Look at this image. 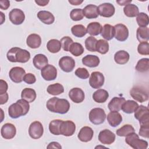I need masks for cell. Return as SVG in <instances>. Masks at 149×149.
Listing matches in <instances>:
<instances>
[{"label":"cell","mask_w":149,"mask_h":149,"mask_svg":"<svg viewBox=\"0 0 149 149\" xmlns=\"http://www.w3.org/2000/svg\"><path fill=\"white\" fill-rule=\"evenodd\" d=\"M46 106L49 111L60 114L66 113L70 109V103L67 100L56 97L49 99Z\"/></svg>","instance_id":"obj_1"},{"label":"cell","mask_w":149,"mask_h":149,"mask_svg":"<svg viewBox=\"0 0 149 149\" xmlns=\"http://www.w3.org/2000/svg\"><path fill=\"white\" fill-rule=\"evenodd\" d=\"M29 109V102L22 98L9 106L8 114L11 118L16 119L26 115L28 113Z\"/></svg>","instance_id":"obj_2"},{"label":"cell","mask_w":149,"mask_h":149,"mask_svg":"<svg viewBox=\"0 0 149 149\" xmlns=\"http://www.w3.org/2000/svg\"><path fill=\"white\" fill-rule=\"evenodd\" d=\"M6 56L8 61L11 62L26 63L30 59V54L26 49L13 47L8 51Z\"/></svg>","instance_id":"obj_3"},{"label":"cell","mask_w":149,"mask_h":149,"mask_svg":"<svg viewBox=\"0 0 149 149\" xmlns=\"http://www.w3.org/2000/svg\"><path fill=\"white\" fill-rule=\"evenodd\" d=\"M126 143L134 149H146L148 147V142L140 139L139 135L134 132L127 135L125 138Z\"/></svg>","instance_id":"obj_4"},{"label":"cell","mask_w":149,"mask_h":149,"mask_svg":"<svg viewBox=\"0 0 149 149\" xmlns=\"http://www.w3.org/2000/svg\"><path fill=\"white\" fill-rule=\"evenodd\" d=\"M130 94L134 100L141 103L147 101L148 99V91L142 86L133 87L130 91Z\"/></svg>","instance_id":"obj_5"},{"label":"cell","mask_w":149,"mask_h":149,"mask_svg":"<svg viewBox=\"0 0 149 149\" xmlns=\"http://www.w3.org/2000/svg\"><path fill=\"white\" fill-rule=\"evenodd\" d=\"M134 118L139 120L141 125H149V109L148 107L141 105L135 110Z\"/></svg>","instance_id":"obj_6"},{"label":"cell","mask_w":149,"mask_h":149,"mask_svg":"<svg viewBox=\"0 0 149 149\" xmlns=\"http://www.w3.org/2000/svg\"><path fill=\"white\" fill-rule=\"evenodd\" d=\"M106 116L105 111L101 108H93L89 113L90 121L94 125H100L104 123Z\"/></svg>","instance_id":"obj_7"},{"label":"cell","mask_w":149,"mask_h":149,"mask_svg":"<svg viewBox=\"0 0 149 149\" xmlns=\"http://www.w3.org/2000/svg\"><path fill=\"white\" fill-rule=\"evenodd\" d=\"M44 133V128L42 123L39 121L32 122L29 128V134L31 138L38 139L42 137Z\"/></svg>","instance_id":"obj_8"},{"label":"cell","mask_w":149,"mask_h":149,"mask_svg":"<svg viewBox=\"0 0 149 149\" xmlns=\"http://www.w3.org/2000/svg\"><path fill=\"white\" fill-rule=\"evenodd\" d=\"M105 78L103 74L100 72H93L91 73L90 79V86L95 89L101 87L104 83Z\"/></svg>","instance_id":"obj_9"},{"label":"cell","mask_w":149,"mask_h":149,"mask_svg":"<svg viewBox=\"0 0 149 149\" xmlns=\"http://www.w3.org/2000/svg\"><path fill=\"white\" fill-rule=\"evenodd\" d=\"M59 66L65 72H71L75 67V61L70 56H63L59 61Z\"/></svg>","instance_id":"obj_10"},{"label":"cell","mask_w":149,"mask_h":149,"mask_svg":"<svg viewBox=\"0 0 149 149\" xmlns=\"http://www.w3.org/2000/svg\"><path fill=\"white\" fill-rule=\"evenodd\" d=\"M10 21L15 25H20L25 19V15L23 10L18 8L13 9L9 13Z\"/></svg>","instance_id":"obj_11"},{"label":"cell","mask_w":149,"mask_h":149,"mask_svg":"<svg viewBox=\"0 0 149 149\" xmlns=\"http://www.w3.org/2000/svg\"><path fill=\"white\" fill-rule=\"evenodd\" d=\"M25 74L26 72L24 69L18 66L12 68L9 72V76L10 80L16 83H21L23 80V77Z\"/></svg>","instance_id":"obj_12"},{"label":"cell","mask_w":149,"mask_h":149,"mask_svg":"<svg viewBox=\"0 0 149 149\" xmlns=\"http://www.w3.org/2000/svg\"><path fill=\"white\" fill-rule=\"evenodd\" d=\"M115 38L119 41H126L129 37V30L123 24L119 23L114 26Z\"/></svg>","instance_id":"obj_13"},{"label":"cell","mask_w":149,"mask_h":149,"mask_svg":"<svg viewBox=\"0 0 149 149\" xmlns=\"http://www.w3.org/2000/svg\"><path fill=\"white\" fill-rule=\"evenodd\" d=\"M76 130V125L72 120H62L60 126V133L65 136H72Z\"/></svg>","instance_id":"obj_14"},{"label":"cell","mask_w":149,"mask_h":149,"mask_svg":"<svg viewBox=\"0 0 149 149\" xmlns=\"http://www.w3.org/2000/svg\"><path fill=\"white\" fill-rule=\"evenodd\" d=\"M42 77L47 81L55 80L57 77V69L52 65H47L41 71Z\"/></svg>","instance_id":"obj_15"},{"label":"cell","mask_w":149,"mask_h":149,"mask_svg":"<svg viewBox=\"0 0 149 149\" xmlns=\"http://www.w3.org/2000/svg\"><path fill=\"white\" fill-rule=\"evenodd\" d=\"M115 134L109 129H104L98 134V140L103 144H111L115 141Z\"/></svg>","instance_id":"obj_16"},{"label":"cell","mask_w":149,"mask_h":149,"mask_svg":"<svg viewBox=\"0 0 149 149\" xmlns=\"http://www.w3.org/2000/svg\"><path fill=\"white\" fill-rule=\"evenodd\" d=\"M16 133V129L14 125L6 123L4 124L1 129V134L2 137L5 139H13Z\"/></svg>","instance_id":"obj_17"},{"label":"cell","mask_w":149,"mask_h":149,"mask_svg":"<svg viewBox=\"0 0 149 149\" xmlns=\"http://www.w3.org/2000/svg\"><path fill=\"white\" fill-rule=\"evenodd\" d=\"M99 15L104 17L112 16L115 12L114 6L110 3H103L98 7Z\"/></svg>","instance_id":"obj_18"},{"label":"cell","mask_w":149,"mask_h":149,"mask_svg":"<svg viewBox=\"0 0 149 149\" xmlns=\"http://www.w3.org/2000/svg\"><path fill=\"white\" fill-rule=\"evenodd\" d=\"M69 97L74 103L79 104L83 102L85 98L84 91L80 88L75 87L72 88L69 92Z\"/></svg>","instance_id":"obj_19"},{"label":"cell","mask_w":149,"mask_h":149,"mask_svg":"<svg viewBox=\"0 0 149 149\" xmlns=\"http://www.w3.org/2000/svg\"><path fill=\"white\" fill-rule=\"evenodd\" d=\"M94 132L90 127L84 126L79 131L77 137L82 142H88L92 140Z\"/></svg>","instance_id":"obj_20"},{"label":"cell","mask_w":149,"mask_h":149,"mask_svg":"<svg viewBox=\"0 0 149 149\" xmlns=\"http://www.w3.org/2000/svg\"><path fill=\"white\" fill-rule=\"evenodd\" d=\"M108 123L112 127H116L122 121V116L118 111H111L107 115Z\"/></svg>","instance_id":"obj_21"},{"label":"cell","mask_w":149,"mask_h":149,"mask_svg":"<svg viewBox=\"0 0 149 149\" xmlns=\"http://www.w3.org/2000/svg\"><path fill=\"white\" fill-rule=\"evenodd\" d=\"M83 12L84 16L89 19H95L99 16L98 7L93 4H90L85 6L83 9Z\"/></svg>","instance_id":"obj_22"},{"label":"cell","mask_w":149,"mask_h":149,"mask_svg":"<svg viewBox=\"0 0 149 149\" xmlns=\"http://www.w3.org/2000/svg\"><path fill=\"white\" fill-rule=\"evenodd\" d=\"M33 62L36 68L41 70L48 65V60L45 55L38 54L34 56L33 59Z\"/></svg>","instance_id":"obj_23"},{"label":"cell","mask_w":149,"mask_h":149,"mask_svg":"<svg viewBox=\"0 0 149 149\" xmlns=\"http://www.w3.org/2000/svg\"><path fill=\"white\" fill-rule=\"evenodd\" d=\"M37 17L39 20L45 24H51L55 21L54 15L47 10H41L37 13Z\"/></svg>","instance_id":"obj_24"},{"label":"cell","mask_w":149,"mask_h":149,"mask_svg":"<svg viewBox=\"0 0 149 149\" xmlns=\"http://www.w3.org/2000/svg\"><path fill=\"white\" fill-rule=\"evenodd\" d=\"M125 101L123 97H115L109 101L108 105V109L111 111H119L122 109V106Z\"/></svg>","instance_id":"obj_25"},{"label":"cell","mask_w":149,"mask_h":149,"mask_svg":"<svg viewBox=\"0 0 149 149\" xmlns=\"http://www.w3.org/2000/svg\"><path fill=\"white\" fill-rule=\"evenodd\" d=\"M26 44L31 48H38L41 44V38L38 34H31L27 37Z\"/></svg>","instance_id":"obj_26"},{"label":"cell","mask_w":149,"mask_h":149,"mask_svg":"<svg viewBox=\"0 0 149 149\" xmlns=\"http://www.w3.org/2000/svg\"><path fill=\"white\" fill-rule=\"evenodd\" d=\"M100 58L93 55H87L82 58V63L84 65L89 68H95L99 65Z\"/></svg>","instance_id":"obj_27"},{"label":"cell","mask_w":149,"mask_h":149,"mask_svg":"<svg viewBox=\"0 0 149 149\" xmlns=\"http://www.w3.org/2000/svg\"><path fill=\"white\" fill-rule=\"evenodd\" d=\"M115 28L114 26H112L109 24H106L102 27L101 34L102 37L108 40H112L115 37Z\"/></svg>","instance_id":"obj_28"},{"label":"cell","mask_w":149,"mask_h":149,"mask_svg":"<svg viewBox=\"0 0 149 149\" xmlns=\"http://www.w3.org/2000/svg\"><path fill=\"white\" fill-rule=\"evenodd\" d=\"M130 58L129 53L124 50L117 51L114 55L115 62L119 65H124L127 63Z\"/></svg>","instance_id":"obj_29"},{"label":"cell","mask_w":149,"mask_h":149,"mask_svg":"<svg viewBox=\"0 0 149 149\" xmlns=\"http://www.w3.org/2000/svg\"><path fill=\"white\" fill-rule=\"evenodd\" d=\"M109 97L108 91L104 89H98L93 94L94 101L97 103L105 102Z\"/></svg>","instance_id":"obj_30"},{"label":"cell","mask_w":149,"mask_h":149,"mask_svg":"<svg viewBox=\"0 0 149 149\" xmlns=\"http://www.w3.org/2000/svg\"><path fill=\"white\" fill-rule=\"evenodd\" d=\"M36 97L37 94L36 91L30 88H24L21 93L22 98L29 102H33L36 100Z\"/></svg>","instance_id":"obj_31"},{"label":"cell","mask_w":149,"mask_h":149,"mask_svg":"<svg viewBox=\"0 0 149 149\" xmlns=\"http://www.w3.org/2000/svg\"><path fill=\"white\" fill-rule=\"evenodd\" d=\"M102 29L101 24L97 22H94L89 23L87 27V33L91 36H98L101 33Z\"/></svg>","instance_id":"obj_32"},{"label":"cell","mask_w":149,"mask_h":149,"mask_svg":"<svg viewBox=\"0 0 149 149\" xmlns=\"http://www.w3.org/2000/svg\"><path fill=\"white\" fill-rule=\"evenodd\" d=\"M138 106V103L135 101L127 100L123 104L121 109L126 113H132L135 111Z\"/></svg>","instance_id":"obj_33"},{"label":"cell","mask_w":149,"mask_h":149,"mask_svg":"<svg viewBox=\"0 0 149 149\" xmlns=\"http://www.w3.org/2000/svg\"><path fill=\"white\" fill-rule=\"evenodd\" d=\"M136 37L137 40L140 42L148 41L149 40V29L147 27H139L137 29Z\"/></svg>","instance_id":"obj_34"},{"label":"cell","mask_w":149,"mask_h":149,"mask_svg":"<svg viewBox=\"0 0 149 149\" xmlns=\"http://www.w3.org/2000/svg\"><path fill=\"white\" fill-rule=\"evenodd\" d=\"M123 12L126 16L134 17L138 15L139 13V10L138 7L134 4L129 3L124 7Z\"/></svg>","instance_id":"obj_35"},{"label":"cell","mask_w":149,"mask_h":149,"mask_svg":"<svg viewBox=\"0 0 149 149\" xmlns=\"http://www.w3.org/2000/svg\"><path fill=\"white\" fill-rule=\"evenodd\" d=\"M61 43L56 39H51L47 44V48L51 53H57L61 49Z\"/></svg>","instance_id":"obj_36"},{"label":"cell","mask_w":149,"mask_h":149,"mask_svg":"<svg viewBox=\"0 0 149 149\" xmlns=\"http://www.w3.org/2000/svg\"><path fill=\"white\" fill-rule=\"evenodd\" d=\"M47 91L51 95H57L63 93L64 88L61 84L57 83L49 85L47 88Z\"/></svg>","instance_id":"obj_37"},{"label":"cell","mask_w":149,"mask_h":149,"mask_svg":"<svg viewBox=\"0 0 149 149\" xmlns=\"http://www.w3.org/2000/svg\"><path fill=\"white\" fill-rule=\"evenodd\" d=\"M71 31L73 36L77 37H83L87 33L86 27L82 24H76L71 28Z\"/></svg>","instance_id":"obj_38"},{"label":"cell","mask_w":149,"mask_h":149,"mask_svg":"<svg viewBox=\"0 0 149 149\" xmlns=\"http://www.w3.org/2000/svg\"><path fill=\"white\" fill-rule=\"evenodd\" d=\"M62 122L61 119H54L49 124V130L51 133L54 135H60V126Z\"/></svg>","instance_id":"obj_39"},{"label":"cell","mask_w":149,"mask_h":149,"mask_svg":"<svg viewBox=\"0 0 149 149\" xmlns=\"http://www.w3.org/2000/svg\"><path fill=\"white\" fill-rule=\"evenodd\" d=\"M136 70L140 73L146 72L149 69V59L148 58H142L140 59L136 65Z\"/></svg>","instance_id":"obj_40"},{"label":"cell","mask_w":149,"mask_h":149,"mask_svg":"<svg viewBox=\"0 0 149 149\" xmlns=\"http://www.w3.org/2000/svg\"><path fill=\"white\" fill-rule=\"evenodd\" d=\"M109 51V44L107 41L100 39L96 44V51L101 54H105Z\"/></svg>","instance_id":"obj_41"},{"label":"cell","mask_w":149,"mask_h":149,"mask_svg":"<svg viewBox=\"0 0 149 149\" xmlns=\"http://www.w3.org/2000/svg\"><path fill=\"white\" fill-rule=\"evenodd\" d=\"M69 51L74 56H80L84 52V48L80 43L73 42L70 47Z\"/></svg>","instance_id":"obj_42"},{"label":"cell","mask_w":149,"mask_h":149,"mask_svg":"<svg viewBox=\"0 0 149 149\" xmlns=\"http://www.w3.org/2000/svg\"><path fill=\"white\" fill-rule=\"evenodd\" d=\"M134 127L129 124L123 125L116 130V134L120 137H126L129 134L134 132Z\"/></svg>","instance_id":"obj_43"},{"label":"cell","mask_w":149,"mask_h":149,"mask_svg":"<svg viewBox=\"0 0 149 149\" xmlns=\"http://www.w3.org/2000/svg\"><path fill=\"white\" fill-rule=\"evenodd\" d=\"M136 22L140 27H147L149 24V17L146 13L140 12L137 16Z\"/></svg>","instance_id":"obj_44"},{"label":"cell","mask_w":149,"mask_h":149,"mask_svg":"<svg viewBox=\"0 0 149 149\" xmlns=\"http://www.w3.org/2000/svg\"><path fill=\"white\" fill-rule=\"evenodd\" d=\"M97 40L93 36L88 37L85 40V47L88 51H96V44Z\"/></svg>","instance_id":"obj_45"},{"label":"cell","mask_w":149,"mask_h":149,"mask_svg":"<svg viewBox=\"0 0 149 149\" xmlns=\"http://www.w3.org/2000/svg\"><path fill=\"white\" fill-rule=\"evenodd\" d=\"M70 17L73 21H79L82 20L84 17L83 9L80 8L72 9L70 13Z\"/></svg>","instance_id":"obj_46"},{"label":"cell","mask_w":149,"mask_h":149,"mask_svg":"<svg viewBox=\"0 0 149 149\" xmlns=\"http://www.w3.org/2000/svg\"><path fill=\"white\" fill-rule=\"evenodd\" d=\"M138 53L143 55H149V44L147 41L140 42L137 47Z\"/></svg>","instance_id":"obj_47"},{"label":"cell","mask_w":149,"mask_h":149,"mask_svg":"<svg viewBox=\"0 0 149 149\" xmlns=\"http://www.w3.org/2000/svg\"><path fill=\"white\" fill-rule=\"evenodd\" d=\"M61 43V46L63 49L65 51H69L70 45L73 43V40L68 36H65L61 38L60 40Z\"/></svg>","instance_id":"obj_48"},{"label":"cell","mask_w":149,"mask_h":149,"mask_svg":"<svg viewBox=\"0 0 149 149\" xmlns=\"http://www.w3.org/2000/svg\"><path fill=\"white\" fill-rule=\"evenodd\" d=\"M75 74L79 78L81 79H86L88 78L90 74L87 69L84 68H79L75 71Z\"/></svg>","instance_id":"obj_49"},{"label":"cell","mask_w":149,"mask_h":149,"mask_svg":"<svg viewBox=\"0 0 149 149\" xmlns=\"http://www.w3.org/2000/svg\"><path fill=\"white\" fill-rule=\"evenodd\" d=\"M139 135L143 137L148 139L149 137V125H141Z\"/></svg>","instance_id":"obj_50"},{"label":"cell","mask_w":149,"mask_h":149,"mask_svg":"<svg viewBox=\"0 0 149 149\" xmlns=\"http://www.w3.org/2000/svg\"><path fill=\"white\" fill-rule=\"evenodd\" d=\"M23 81L29 84H34L36 81V78L34 74L33 73H28L24 75L23 77Z\"/></svg>","instance_id":"obj_51"},{"label":"cell","mask_w":149,"mask_h":149,"mask_svg":"<svg viewBox=\"0 0 149 149\" xmlns=\"http://www.w3.org/2000/svg\"><path fill=\"white\" fill-rule=\"evenodd\" d=\"M8 88V86L6 81L2 79L0 80V94H2L6 93Z\"/></svg>","instance_id":"obj_52"},{"label":"cell","mask_w":149,"mask_h":149,"mask_svg":"<svg viewBox=\"0 0 149 149\" xmlns=\"http://www.w3.org/2000/svg\"><path fill=\"white\" fill-rule=\"evenodd\" d=\"M10 6V2L8 0L0 1V8L1 9L6 10Z\"/></svg>","instance_id":"obj_53"},{"label":"cell","mask_w":149,"mask_h":149,"mask_svg":"<svg viewBox=\"0 0 149 149\" xmlns=\"http://www.w3.org/2000/svg\"><path fill=\"white\" fill-rule=\"evenodd\" d=\"M8 94L7 93H5L2 94H0V104L2 105L5 104L8 100Z\"/></svg>","instance_id":"obj_54"},{"label":"cell","mask_w":149,"mask_h":149,"mask_svg":"<svg viewBox=\"0 0 149 149\" xmlns=\"http://www.w3.org/2000/svg\"><path fill=\"white\" fill-rule=\"evenodd\" d=\"M62 148L61 146L59 144V143H58V142H55V141H52L51 143H50L48 146H47V148H59L61 149Z\"/></svg>","instance_id":"obj_55"},{"label":"cell","mask_w":149,"mask_h":149,"mask_svg":"<svg viewBox=\"0 0 149 149\" xmlns=\"http://www.w3.org/2000/svg\"><path fill=\"white\" fill-rule=\"evenodd\" d=\"M49 1L48 0H36L35 2L39 6H44L45 5H47L48 3H49Z\"/></svg>","instance_id":"obj_56"},{"label":"cell","mask_w":149,"mask_h":149,"mask_svg":"<svg viewBox=\"0 0 149 149\" xmlns=\"http://www.w3.org/2000/svg\"><path fill=\"white\" fill-rule=\"evenodd\" d=\"M116 2L120 6H123V5H127L132 2V0H128V1H116Z\"/></svg>","instance_id":"obj_57"},{"label":"cell","mask_w":149,"mask_h":149,"mask_svg":"<svg viewBox=\"0 0 149 149\" xmlns=\"http://www.w3.org/2000/svg\"><path fill=\"white\" fill-rule=\"evenodd\" d=\"M83 1H79V0H69V2L71 3L72 5H79L81 4Z\"/></svg>","instance_id":"obj_58"},{"label":"cell","mask_w":149,"mask_h":149,"mask_svg":"<svg viewBox=\"0 0 149 149\" xmlns=\"http://www.w3.org/2000/svg\"><path fill=\"white\" fill-rule=\"evenodd\" d=\"M0 13H1V24H3V23L4 20H5V15H3V13L2 12H0Z\"/></svg>","instance_id":"obj_59"}]
</instances>
